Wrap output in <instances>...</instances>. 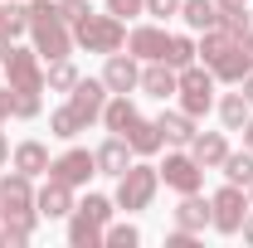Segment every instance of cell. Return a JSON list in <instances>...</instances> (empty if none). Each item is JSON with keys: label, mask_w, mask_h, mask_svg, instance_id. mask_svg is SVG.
Segmentation results:
<instances>
[{"label": "cell", "mask_w": 253, "mask_h": 248, "mask_svg": "<svg viewBox=\"0 0 253 248\" xmlns=\"http://www.w3.org/2000/svg\"><path fill=\"white\" fill-rule=\"evenodd\" d=\"M200 59V49H195V39L190 34H170V49H166V63L180 73V68H190V63Z\"/></svg>", "instance_id": "cell-28"}, {"label": "cell", "mask_w": 253, "mask_h": 248, "mask_svg": "<svg viewBox=\"0 0 253 248\" xmlns=\"http://www.w3.org/2000/svg\"><path fill=\"white\" fill-rule=\"evenodd\" d=\"M249 205H253V185H249Z\"/></svg>", "instance_id": "cell-44"}, {"label": "cell", "mask_w": 253, "mask_h": 248, "mask_svg": "<svg viewBox=\"0 0 253 248\" xmlns=\"http://www.w3.org/2000/svg\"><path fill=\"white\" fill-rule=\"evenodd\" d=\"M5 88L10 93H44V68H39V49H20V44H10V54H5Z\"/></svg>", "instance_id": "cell-8"}, {"label": "cell", "mask_w": 253, "mask_h": 248, "mask_svg": "<svg viewBox=\"0 0 253 248\" xmlns=\"http://www.w3.org/2000/svg\"><path fill=\"white\" fill-rule=\"evenodd\" d=\"M73 44L88 49V54H117L126 44V20H117L112 10H107V15H93V10H88V15L73 25Z\"/></svg>", "instance_id": "cell-3"}, {"label": "cell", "mask_w": 253, "mask_h": 248, "mask_svg": "<svg viewBox=\"0 0 253 248\" xmlns=\"http://www.w3.org/2000/svg\"><path fill=\"white\" fill-rule=\"evenodd\" d=\"M68 107L78 112V122H102V107H107V83L102 78H78L73 93H68Z\"/></svg>", "instance_id": "cell-11"}, {"label": "cell", "mask_w": 253, "mask_h": 248, "mask_svg": "<svg viewBox=\"0 0 253 248\" xmlns=\"http://www.w3.org/2000/svg\"><path fill=\"white\" fill-rule=\"evenodd\" d=\"M34 209H39V219H63V214H73V185H63L59 175H49L44 190H34Z\"/></svg>", "instance_id": "cell-13"}, {"label": "cell", "mask_w": 253, "mask_h": 248, "mask_svg": "<svg viewBox=\"0 0 253 248\" xmlns=\"http://www.w3.org/2000/svg\"><path fill=\"white\" fill-rule=\"evenodd\" d=\"M156 170H161V180L175 190V195H195V190L205 185V165H200L190 151H170L166 165H156Z\"/></svg>", "instance_id": "cell-10"}, {"label": "cell", "mask_w": 253, "mask_h": 248, "mask_svg": "<svg viewBox=\"0 0 253 248\" xmlns=\"http://www.w3.org/2000/svg\"><path fill=\"white\" fill-rule=\"evenodd\" d=\"M180 20H185L190 30H214V25H219V5H214V0H180Z\"/></svg>", "instance_id": "cell-24"}, {"label": "cell", "mask_w": 253, "mask_h": 248, "mask_svg": "<svg viewBox=\"0 0 253 248\" xmlns=\"http://www.w3.org/2000/svg\"><path fill=\"white\" fill-rule=\"evenodd\" d=\"M156 190H161V170L156 165H126L122 175H117V209H126V214H136V209H146L151 200H156Z\"/></svg>", "instance_id": "cell-6"}, {"label": "cell", "mask_w": 253, "mask_h": 248, "mask_svg": "<svg viewBox=\"0 0 253 248\" xmlns=\"http://www.w3.org/2000/svg\"><path fill=\"white\" fill-rule=\"evenodd\" d=\"M10 161V141H5V131H0V165Z\"/></svg>", "instance_id": "cell-42"}, {"label": "cell", "mask_w": 253, "mask_h": 248, "mask_svg": "<svg viewBox=\"0 0 253 248\" xmlns=\"http://www.w3.org/2000/svg\"><path fill=\"white\" fill-rule=\"evenodd\" d=\"M5 117H15V112H10V88H0V122H5Z\"/></svg>", "instance_id": "cell-37"}, {"label": "cell", "mask_w": 253, "mask_h": 248, "mask_svg": "<svg viewBox=\"0 0 253 248\" xmlns=\"http://www.w3.org/2000/svg\"><path fill=\"white\" fill-rule=\"evenodd\" d=\"M102 83L107 93H131L141 83V68H136V54H107V68H102Z\"/></svg>", "instance_id": "cell-15"}, {"label": "cell", "mask_w": 253, "mask_h": 248, "mask_svg": "<svg viewBox=\"0 0 253 248\" xmlns=\"http://www.w3.org/2000/svg\"><path fill=\"white\" fill-rule=\"evenodd\" d=\"M49 175H59L63 185H88L97 175V156L83 151V146H73V151H63L59 161H49Z\"/></svg>", "instance_id": "cell-12"}, {"label": "cell", "mask_w": 253, "mask_h": 248, "mask_svg": "<svg viewBox=\"0 0 253 248\" xmlns=\"http://www.w3.org/2000/svg\"><path fill=\"white\" fill-rule=\"evenodd\" d=\"M107 224H112V200H107V195H88L83 205H73V219H68V244H73V248H97Z\"/></svg>", "instance_id": "cell-4"}, {"label": "cell", "mask_w": 253, "mask_h": 248, "mask_svg": "<svg viewBox=\"0 0 253 248\" xmlns=\"http://www.w3.org/2000/svg\"><path fill=\"white\" fill-rule=\"evenodd\" d=\"M239 234H244V239L253 244V209H249V219H244V229H239Z\"/></svg>", "instance_id": "cell-38"}, {"label": "cell", "mask_w": 253, "mask_h": 248, "mask_svg": "<svg viewBox=\"0 0 253 248\" xmlns=\"http://www.w3.org/2000/svg\"><path fill=\"white\" fill-rule=\"evenodd\" d=\"M0 219L5 224H25V229H39V209H34V185L25 170H15V175H5L0 180Z\"/></svg>", "instance_id": "cell-5"}, {"label": "cell", "mask_w": 253, "mask_h": 248, "mask_svg": "<svg viewBox=\"0 0 253 248\" xmlns=\"http://www.w3.org/2000/svg\"><path fill=\"white\" fill-rule=\"evenodd\" d=\"M166 49H170V34L161 30V25H136V30L126 34V54H136V59H166Z\"/></svg>", "instance_id": "cell-14"}, {"label": "cell", "mask_w": 253, "mask_h": 248, "mask_svg": "<svg viewBox=\"0 0 253 248\" xmlns=\"http://www.w3.org/2000/svg\"><path fill=\"white\" fill-rule=\"evenodd\" d=\"M0 30L10 34V39H20V34L30 30V5H15V0L0 5Z\"/></svg>", "instance_id": "cell-30"}, {"label": "cell", "mask_w": 253, "mask_h": 248, "mask_svg": "<svg viewBox=\"0 0 253 248\" xmlns=\"http://www.w3.org/2000/svg\"><path fill=\"white\" fill-rule=\"evenodd\" d=\"M107 10H112L117 20H126V15H146V0H107Z\"/></svg>", "instance_id": "cell-34"}, {"label": "cell", "mask_w": 253, "mask_h": 248, "mask_svg": "<svg viewBox=\"0 0 253 248\" xmlns=\"http://www.w3.org/2000/svg\"><path fill=\"white\" fill-rule=\"evenodd\" d=\"M10 44H15V39H10V34L0 30V59H5V54H10Z\"/></svg>", "instance_id": "cell-41"}, {"label": "cell", "mask_w": 253, "mask_h": 248, "mask_svg": "<svg viewBox=\"0 0 253 248\" xmlns=\"http://www.w3.org/2000/svg\"><path fill=\"white\" fill-rule=\"evenodd\" d=\"M97 175H122L126 165H131V146H126V136H107V141H102V146H97Z\"/></svg>", "instance_id": "cell-17"}, {"label": "cell", "mask_w": 253, "mask_h": 248, "mask_svg": "<svg viewBox=\"0 0 253 248\" xmlns=\"http://www.w3.org/2000/svg\"><path fill=\"white\" fill-rule=\"evenodd\" d=\"M219 10H234V5H249V0H214Z\"/></svg>", "instance_id": "cell-43"}, {"label": "cell", "mask_w": 253, "mask_h": 248, "mask_svg": "<svg viewBox=\"0 0 253 248\" xmlns=\"http://www.w3.org/2000/svg\"><path fill=\"white\" fill-rule=\"evenodd\" d=\"M219 117H224V126H229V131H244V122H249V97H244V93H224Z\"/></svg>", "instance_id": "cell-27"}, {"label": "cell", "mask_w": 253, "mask_h": 248, "mask_svg": "<svg viewBox=\"0 0 253 248\" xmlns=\"http://www.w3.org/2000/svg\"><path fill=\"white\" fill-rule=\"evenodd\" d=\"M102 244H107V248H136L141 234H136L131 224H107V229H102Z\"/></svg>", "instance_id": "cell-31"}, {"label": "cell", "mask_w": 253, "mask_h": 248, "mask_svg": "<svg viewBox=\"0 0 253 248\" xmlns=\"http://www.w3.org/2000/svg\"><path fill=\"white\" fill-rule=\"evenodd\" d=\"M15 170H25V175H49V146L44 141H20L15 146Z\"/></svg>", "instance_id": "cell-22"}, {"label": "cell", "mask_w": 253, "mask_h": 248, "mask_svg": "<svg viewBox=\"0 0 253 248\" xmlns=\"http://www.w3.org/2000/svg\"><path fill=\"white\" fill-rule=\"evenodd\" d=\"M146 15H156V20H170V15H180V0H146Z\"/></svg>", "instance_id": "cell-35"}, {"label": "cell", "mask_w": 253, "mask_h": 248, "mask_svg": "<svg viewBox=\"0 0 253 248\" xmlns=\"http://www.w3.org/2000/svg\"><path fill=\"white\" fill-rule=\"evenodd\" d=\"M166 248H195V234H190V229H175V234L166 239Z\"/></svg>", "instance_id": "cell-36"}, {"label": "cell", "mask_w": 253, "mask_h": 248, "mask_svg": "<svg viewBox=\"0 0 253 248\" xmlns=\"http://www.w3.org/2000/svg\"><path fill=\"white\" fill-rule=\"evenodd\" d=\"M190 156H195L205 170L224 165V156H229V141H224V131H195V141H190Z\"/></svg>", "instance_id": "cell-18"}, {"label": "cell", "mask_w": 253, "mask_h": 248, "mask_svg": "<svg viewBox=\"0 0 253 248\" xmlns=\"http://www.w3.org/2000/svg\"><path fill=\"white\" fill-rule=\"evenodd\" d=\"M122 136H126V146H131L136 156H156L161 146H166V136H161V122H146V117H136V122L126 126Z\"/></svg>", "instance_id": "cell-19"}, {"label": "cell", "mask_w": 253, "mask_h": 248, "mask_svg": "<svg viewBox=\"0 0 253 248\" xmlns=\"http://www.w3.org/2000/svg\"><path fill=\"white\" fill-rule=\"evenodd\" d=\"M136 117H141V112H136V102H131L126 93H112V97H107V107H102V126H107L112 136H122Z\"/></svg>", "instance_id": "cell-20"}, {"label": "cell", "mask_w": 253, "mask_h": 248, "mask_svg": "<svg viewBox=\"0 0 253 248\" xmlns=\"http://www.w3.org/2000/svg\"><path fill=\"white\" fill-rule=\"evenodd\" d=\"M249 195H244V185H224L214 200H210V224L219 229V234H239L244 229V219H249Z\"/></svg>", "instance_id": "cell-9"}, {"label": "cell", "mask_w": 253, "mask_h": 248, "mask_svg": "<svg viewBox=\"0 0 253 248\" xmlns=\"http://www.w3.org/2000/svg\"><path fill=\"white\" fill-rule=\"evenodd\" d=\"M88 10H93L88 0H59V15H63V20H68V25H78V20H83Z\"/></svg>", "instance_id": "cell-33"}, {"label": "cell", "mask_w": 253, "mask_h": 248, "mask_svg": "<svg viewBox=\"0 0 253 248\" xmlns=\"http://www.w3.org/2000/svg\"><path fill=\"white\" fill-rule=\"evenodd\" d=\"M219 170H224L229 185H244V190H249L253 185V151H249V146H244V151H229Z\"/></svg>", "instance_id": "cell-25"}, {"label": "cell", "mask_w": 253, "mask_h": 248, "mask_svg": "<svg viewBox=\"0 0 253 248\" xmlns=\"http://www.w3.org/2000/svg\"><path fill=\"white\" fill-rule=\"evenodd\" d=\"M195 49H200V59L205 68L224 78V83H244V73H253V30L244 34H229V30H205L195 39Z\"/></svg>", "instance_id": "cell-1"}, {"label": "cell", "mask_w": 253, "mask_h": 248, "mask_svg": "<svg viewBox=\"0 0 253 248\" xmlns=\"http://www.w3.org/2000/svg\"><path fill=\"white\" fill-rule=\"evenodd\" d=\"M156 122H161V136H166L170 146H190V141H195V117H190V112H161Z\"/></svg>", "instance_id": "cell-23"}, {"label": "cell", "mask_w": 253, "mask_h": 248, "mask_svg": "<svg viewBox=\"0 0 253 248\" xmlns=\"http://www.w3.org/2000/svg\"><path fill=\"white\" fill-rule=\"evenodd\" d=\"M244 146H249V151H253V117H249V122H244Z\"/></svg>", "instance_id": "cell-40"}, {"label": "cell", "mask_w": 253, "mask_h": 248, "mask_svg": "<svg viewBox=\"0 0 253 248\" xmlns=\"http://www.w3.org/2000/svg\"><path fill=\"white\" fill-rule=\"evenodd\" d=\"M205 224H210V200H200V190H195V195H180V205H175V229L200 234Z\"/></svg>", "instance_id": "cell-21"}, {"label": "cell", "mask_w": 253, "mask_h": 248, "mask_svg": "<svg viewBox=\"0 0 253 248\" xmlns=\"http://www.w3.org/2000/svg\"><path fill=\"white\" fill-rule=\"evenodd\" d=\"M39 107H44V97H39V93H10V112H15L20 122L39 117Z\"/></svg>", "instance_id": "cell-32"}, {"label": "cell", "mask_w": 253, "mask_h": 248, "mask_svg": "<svg viewBox=\"0 0 253 248\" xmlns=\"http://www.w3.org/2000/svg\"><path fill=\"white\" fill-rule=\"evenodd\" d=\"M175 78H180V73H175V68H170V63H166V59H151V63H146V68H141V83H136V88L166 102V97L175 93Z\"/></svg>", "instance_id": "cell-16"}, {"label": "cell", "mask_w": 253, "mask_h": 248, "mask_svg": "<svg viewBox=\"0 0 253 248\" xmlns=\"http://www.w3.org/2000/svg\"><path fill=\"white\" fill-rule=\"evenodd\" d=\"M73 83H78V68L68 59H49L44 68V88H54V93H73Z\"/></svg>", "instance_id": "cell-26"}, {"label": "cell", "mask_w": 253, "mask_h": 248, "mask_svg": "<svg viewBox=\"0 0 253 248\" xmlns=\"http://www.w3.org/2000/svg\"><path fill=\"white\" fill-rule=\"evenodd\" d=\"M30 39L44 59H68L73 49V25L59 15V0H34L30 5Z\"/></svg>", "instance_id": "cell-2"}, {"label": "cell", "mask_w": 253, "mask_h": 248, "mask_svg": "<svg viewBox=\"0 0 253 248\" xmlns=\"http://www.w3.org/2000/svg\"><path fill=\"white\" fill-rule=\"evenodd\" d=\"M49 131H54L59 141H73V136L83 131V122H78L73 107H54V112H49Z\"/></svg>", "instance_id": "cell-29"}, {"label": "cell", "mask_w": 253, "mask_h": 248, "mask_svg": "<svg viewBox=\"0 0 253 248\" xmlns=\"http://www.w3.org/2000/svg\"><path fill=\"white\" fill-rule=\"evenodd\" d=\"M244 97H249V107H253V73H244Z\"/></svg>", "instance_id": "cell-39"}, {"label": "cell", "mask_w": 253, "mask_h": 248, "mask_svg": "<svg viewBox=\"0 0 253 248\" xmlns=\"http://www.w3.org/2000/svg\"><path fill=\"white\" fill-rule=\"evenodd\" d=\"M175 93H180V112L205 117L214 107V73L205 63H190V68H180V78H175Z\"/></svg>", "instance_id": "cell-7"}]
</instances>
